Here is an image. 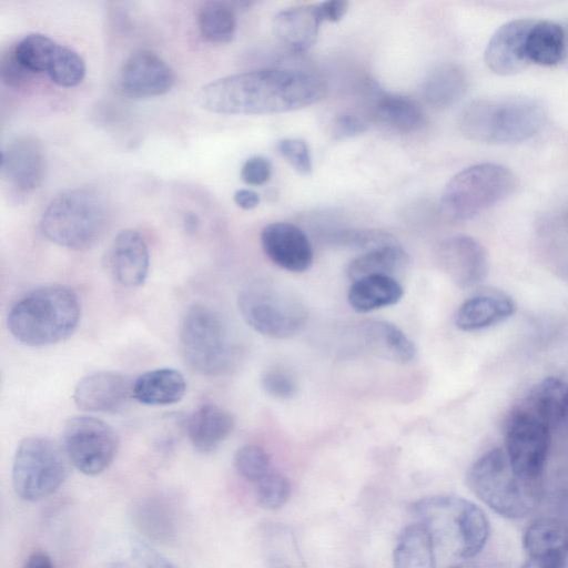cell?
I'll list each match as a JSON object with an SVG mask.
<instances>
[{"label": "cell", "mask_w": 568, "mask_h": 568, "mask_svg": "<svg viewBox=\"0 0 568 568\" xmlns=\"http://www.w3.org/2000/svg\"><path fill=\"white\" fill-rule=\"evenodd\" d=\"M325 94L326 83L314 72L267 68L212 81L200 90L197 102L219 114H274L306 108Z\"/></svg>", "instance_id": "1"}, {"label": "cell", "mask_w": 568, "mask_h": 568, "mask_svg": "<svg viewBox=\"0 0 568 568\" xmlns=\"http://www.w3.org/2000/svg\"><path fill=\"white\" fill-rule=\"evenodd\" d=\"M412 510L428 531L435 550L457 559H469L485 547L489 521L476 504L457 496L422 498Z\"/></svg>", "instance_id": "2"}, {"label": "cell", "mask_w": 568, "mask_h": 568, "mask_svg": "<svg viewBox=\"0 0 568 568\" xmlns=\"http://www.w3.org/2000/svg\"><path fill=\"white\" fill-rule=\"evenodd\" d=\"M78 295L63 285H48L21 297L8 313L12 336L29 346H47L68 338L77 328Z\"/></svg>", "instance_id": "3"}, {"label": "cell", "mask_w": 568, "mask_h": 568, "mask_svg": "<svg viewBox=\"0 0 568 568\" xmlns=\"http://www.w3.org/2000/svg\"><path fill=\"white\" fill-rule=\"evenodd\" d=\"M546 118L545 106L531 98L476 99L459 112L458 129L470 141L513 144L537 134Z\"/></svg>", "instance_id": "4"}, {"label": "cell", "mask_w": 568, "mask_h": 568, "mask_svg": "<svg viewBox=\"0 0 568 568\" xmlns=\"http://www.w3.org/2000/svg\"><path fill=\"white\" fill-rule=\"evenodd\" d=\"M467 484L486 506L509 519L526 517L541 498V483L519 477L500 448L485 453L471 465Z\"/></svg>", "instance_id": "5"}, {"label": "cell", "mask_w": 568, "mask_h": 568, "mask_svg": "<svg viewBox=\"0 0 568 568\" xmlns=\"http://www.w3.org/2000/svg\"><path fill=\"white\" fill-rule=\"evenodd\" d=\"M106 226L102 199L85 187L70 189L57 195L44 210L40 229L51 242L71 250L94 245Z\"/></svg>", "instance_id": "6"}, {"label": "cell", "mask_w": 568, "mask_h": 568, "mask_svg": "<svg viewBox=\"0 0 568 568\" xmlns=\"http://www.w3.org/2000/svg\"><path fill=\"white\" fill-rule=\"evenodd\" d=\"M516 176L497 163H479L456 173L440 197V212L454 222L467 221L508 197Z\"/></svg>", "instance_id": "7"}, {"label": "cell", "mask_w": 568, "mask_h": 568, "mask_svg": "<svg viewBox=\"0 0 568 568\" xmlns=\"http://www.w3.org/2000/svg\"><path fill=\"white\" fill-rule=\"evenodd\" d=\"M180 344L189 366L202 375H221L236 361L227 326L220 314L203 304L192 305L183 316Z\"/></svg>", "instance_id": "8"}, {"label": "cell", "mask_w": 568, "mask_h": 568, "mask_svg": "<svg viewBox=\"0 0 568 568\" xmlns=\"http://www.w3.org/2000/svg\"><path fill=\"white\" fill-rule=\"evenodd\" d=\"M70 464L63 446L57 442L44 436L26 437L13 457V489L26 501L47 498L63 485Z\"/></svg>", "instance_id": "9"}, {"label": "cell", "mask_w": 568, "mask_h": 568, "mask_svg": "<svg viewBox=\"0 0 568 568\" xmlns=\"http://www.w3.org/2000/svg\"><path fill=\"white\" fill-rule=\"evenodd\" d=\"M237 307L246 324L267 337L285 339L305 326L307 311L295 295L266 282H253L241 290Z\"/></svg>", "instance_id": "10"}, {"label": "cell", "mask_w": 568, "mask_h": 568, "mask_svg": "<svg viewBox=\"0 0 568 568\" xmlns=\"http://www.w3.org/2000/svg\"><path fill=\"white\" fill-rule=\"evenodd\" d=\"M551 427L523 404L508 417L505 452L515 473L525 480L541 483L550 448Z\"/></svg>", "instance_id": "11"}, {"label": "cell", "mask_w": 568, "mask_h": 568, "mask_svg": "<svg viewBox=\"0 0 568 568\" xmlns=\"http://www.w3.org/2000/svg\"><path fill=\"white\" fill-rule=\"evenodd\" d=\"M62 438L70 463L88 476L103 473L112 464L119 449L115 430L92 416L70 418L64 425Z\"/></svg>", "instance_id": "12"}, {"label": "cell", "mask_w": 568, "mask_h": 568, "mask_svg": "<svg viewBox=\"0 0 568 568\" xmlns=\"http://www.w3.org/2000/svg\"><path fill=\"white\" fill-rule=\"evenodd\" d=\"M0 169L3 181L12 190L32 192L42 184L47 172L42 143L31 135L16 138L3 149Z\"/></svg>", "instance_id": "13"}, {"label": "cell", "mask_w": 568, "mask_h": 568, "mask_svg": "<svg viewBox=\"0 0 568 568\" xmlns=\"http://www.w3.org/2000/svg\"><path fill=\"white\" fill-rule=\"evenodd\" d=\"M436 261L449 280L462 288L480 283L487 274L485 248L467 235H455L442 241L436 248Z\"/></svg>", "instance_id": "14"}, {"label": "cell", "mask_w": 568, "mask_h": 568, "mask_svg": "<svg viewBox=\"0 0 568 568\" xmlns=\"http://www.w3.org/2000/svg\"><path fill=\"white\" fill-rule=\"evenodd\" d=\"M133 383L134 381L122 373L95 372L79 381L73 392V400L84 412L118 413L133 398Z\"/></svg>", "instance_id": "15"}, {"label": "cell", "mask_w": 568, "mask_h": 568, "mask_svg": "<svg viewBox=\"0 0 568 568\" xmlns=\"http://www.w3.org/2000/svg\"><path fill=\"white\" fill-rule=\"evenodd\" d=\"M174 84V73L156 53L140 50L123 63L119 74L121 91L131 98L143 99L165 94Z\"/></svg>", "instance_id": "16"}, {"label": "cell", "mask_w": 568, "mask_h": 568, "mask_svg": "<svg viewBox=\"0 0 568 568\" xmlns=\"http://www.w3.org/2000/svg\"><path fill=\"white\" fill-rule=\"evenodd\" d=\"M261 245L265 255L286 271L302 273L313 263V248L307 235L292 223L274 222L264 226Z\"/></svg>", "instance_id": "17"}, {"label": "cell", "mask_w": 568, "mask_h": 568, "mask_svg": "<svg viewBox=\"0 0 568 568\" xmlns=\"http://www.w3.org/2000/svg\"><path fill=\"white\" fill-rule=\"evenodd\" d=\"M532 19H514L500 26L489 39L484 59L496 74L513 75L521 72L530 63L526 42Z\"/></svg>", "instance_id": "18"}, {"label": "cell", "mask_w": 568, "mask_h": 568, "mask_svg": "<svg viewBox=\"0 0 568 568\" xmlns=\"http://www.w3.org/2000/svg\"><path fill=\"white\" fill-rule=\"evenodd\" d=\"M110 263L112 273L121 285H142L150 265L149 248L143 236L130 229L118 233L110 248Z\"/></svg>", "instance_id": "19"}, {"label": "cell", "mask_w": 568, "mask_h": 568, "mask_svg": "<svg viewBox=\"0 0 568 568\" xmlns=\"http://www.w3.org/2000/svg\"><path fill=\"white\" fill-rule=\"evenodd\" d=\"M322 22L317 4L295 6L274 17L273 33L287 51L303 53L316 42Z\"/></svg>", "instance_id": "20"}, {"label": "cell", "mask_w": 568, "mask_h": 568, "mask_svg": "<svg viewBox=\"0 0 568 568\" xmlns=\"http://www.w3.org/2000/svg\"><path fill=\"white\" fill-rule=\"evenodd\" d=\"M523 547L527 558L566 565L568 557V527L557 518H537L525 529Z\"/></svg>", "instance_id": "21"}, {"label": "cell", "mask_w": 568, "mask_h": 568, "mask_svg": "<svg viewBox=\"0 0 568 568\" xmlns=\"http://www.w3.org/2000/svg\"><path fill=\"white\" fill-rule=\"evenodd\" d=\"M358 337L374 355L398 364L412 362L416 347L396 325L386 321H368L359 325Z\"/></svg>", "instance_id": "22"}, {"label": "cell", "mask_w": 568, "mask_h": 568, "mask_svg": "<svg viewBox=\"0 0 568 568\" xmlns=\"http://www.w3.org/2000/svg\"><path fill=\"white\" fill-rule=\"evenodd\" d=\"M234 418L215 404H203L189 418L186 432L193 447L201 453L215 450L232 433Z\"/></svg>", "instance_id": "23"}, {"label": "cell", "mask_w": 568, "mask_h": 568, "mask_svg": "<svg viewBox=\"0 0 568 568\" xmlns=\"http://www.w3.org/2000/svg\"><path fill=\"white\" fill-rule=\"evenodd\" d=\"M516 310L511 298L503 294H483L464 302L455 315V325L462 331H476L498 324Z\"/></svg>", "instance_id": "24"}, {"label": "cell", "mask_w": 568, "mask_h": 568, "mask_svg": "<svg viewBox=\"0 0 568 568\" xmlns=\"http://www.w3.org/2000/svg\"><path fill=\"white\" fill-rule=\"evenodd\" d=\"M186 390L184 376L174 368H156L140 375L133 383V398L144 405H171Z\"/></svg>", "instance_id": "25"}, {"label": "cell", "mask_w": 568, "mask_h": 568, "mask_svg": "<svg viewBox=\"0 0 568 568\" xmlns=\"http://www.w3.org/2000/svg\"><path fill=\"white\" fill-rule=\"evenodd\" d=\"M372 98L373 116L393 130L412 133L426 122L420 106L407 97L373 90Z\"/></svg>", "instance_id": "26"}, {"label": "cell", "mask_w": 568, "mask_h": 568, "mask_svg": "<svg viewBox=\"0 0 568 568\" xmlns=\"http://www.w3.org/2000/svg\"><path fill=\"white\" fill-rule=\"evenodd\" d=\"M403 294V286L395 277L371 275L353 282L347 300L354 311L367 313L398 303Z\"/></svg>", "instance_id": "27"}, {"label": "cell", "mask_w": 568, "mask_h": 568, "mask_svg": "<svg viewBox=\"0 0 568 568\" xmlns=\"http://www.w3.org/2000/svg\"><path fill=\"white\" fill-rule=\"evenodd\" d=\"M468 79L465 70L453 62L434 68L422 85L424 100L437 109L455 104L466 92Z\"/></svg>", "instance_id": "28"}, {"label": "cell", "mask_w": 568, "mask_h": 568, "mask_svg": "<svg viewBox=\"0 0 568 568\" xmlns=\"http://www.w3.org/2000/svg\"><path fill=\"white\" fill-rule=\"evenodd\" d=\"M567 47V34L560 24L549 20H534L526 42L530 63L556 65L564 59Z\"/></svg>", "instance_id": "29"}, {"label": "cell", "mask_w": 568, "mask_h": 568, "mask_svg": "<svg viewBox=\"0 0 568 568\" xmlns=\"http://www.w3.org/2000/svg\"><path fill=\"white\" fill-rule=\"evenodd\" d=\"M408 263L407 253L394 243L366 251L352 260L346 267V275L353 282L371 275L395 277L406 270Z\"/></svg>", "instance_id": "30"}, {"label": "cell", "mask_w": 568, "mask_h": 568, "mask_svg": "<svg viewBox=\"0 0 568 568\" xmlns=\"http://www.w3.org/2000/svg\"><path fill=\"white\" fill-rule=\"evenodd\" d=\"M523 405L551 428L558 426L568 414V385L548 377L535 386Z\"/></svg>", "instance_id": "31"}, {"label": "cell", "mask_w": 568, "mask_h": 568, "mask_svg": "<svg viewBox=\"0 0 568 568\" xmlns=\"http://www.w3.org/2000/svg\"><path fill=\"white\" fill-rule=\"evenodd\" d=\"M393 562L394 568H436L435 547L422 524H410L399 534Z\"/></svg>", "instance_id": "32"}, {"label": "cell", "mask_w": 568, "mask_h": 568, "mask_svg": "<svg viewBox=\"0 0 568 568\" xmlns=\"http://www.w3.org/2000/svg\"><path fill=\"white\" fill-rule=\"evenodd\" d=\"M199 30L212 43L230 42L236 30L235 10L225 1L204 2L197 14Z\"/></svg>", "instance_id": "33"}, {"label": "cell", "mask_w": 568, "mask_h": 568, "mask_svg": "<svg viewBox=\"0 0 568 568\" xmlns=\"http://www.w3.org/2000/svg\"><path fill=\"white\" fill-rule=\"evenodd\" d=\"M263 547L267 568H306L295 535L284 526H270Z\"/></svg>", "instance_id": "34"}, {"label": "cell", "mask_w": 568, "mask_h": 568, "mask_svg": "<svg viewBox=\"0 0 568 568\" xmlns=\"http://www.w3.org/2000/svg\"><path fill=\"white\" fill-rule=\"evenodd\" d=\"M58 44L45 34L30 33L18 41L12 51L29 73H41L48 71Z\"/></svg>", "instance_id": "35"}, {"label": "cell", "mask_w": 568, "mask_h": 568, "mask_svg": "<svg viewBox=\"0 0 568 568\" xmlns=\"http://www.w3.org/2000/svg\"><path fill=\"white\" fill-rule=\"evenodd\" d=\"M169 506L166 503L158 499L140 504L135 515L141 530L151 538H170L174 532V517Z\"/></svg>", "instance_id": "36"}, {"label": "cell", "mask_w": 568, "mask_h": 568, "mask_svg": "<svg viewBox=\"0 0 568 568\" xmlns=\"http://www.w3.org/2000/svg\"><path fill=\"white\" fill-rule=\"evenodd\" d=\"M47 73L51 81L59 87H75L84 78L85 63L77 51L58 44Z\"/></svg>", "instance_id": "37"}, {"label": "cell", "mask_w": 568, "mask_h": 568, "mask_svg": "<svg viewBox=\"0 0 568 568\" xmlns=\"http://www.w3.org/2000/svg\"><path fill=\"white\" fill-rule=\"evenodd\" d=\"M234 467L242 478L253 485L272 470L268 454L255 444L244 445L236 450Z\"/></svg>", "instance_id": "38"}, {"label": "cell", "mask_w": 568, "mask_h": 568, "mask_svg": "<svg viewBox=\"0 0 568 568\" xmlns=\"http://www.w3.org/2000/svg\"><path fill=\"white\" fill-rule=\"evenodd\" d=\"M327 239L332 244L361 248L365 252L396 243L390 234L367 229L339 230L329 233Z\"/></svg>", "instance_id": "39"}, {"label": "cell", "mask_w": 568, "mask_h": 568, "mask_svg": "<svg viewBox=\"0 0 568 568\" xmlns=\"http://www.w3.org/2000/svg\"><path fill=\"white\" fill-rule=\"evenodd\" d=\"M254 487L258 504L268 510L281 508L291 496L290 480L273 469L254 484Z\"/></svg>", "instance_id": "40"}, {"label": "cell", "mask_w": 568, "mask_h": 568, "mask_svg": "<svg viewBox=\"0 0 568 568\" xmlns=\"http://www.w3.org/2000/svg\"><path fill=\"white\" fill-rule=\"evenodd\" d=\"M264 392L276 399H290L297 393V384L293 375L282 367H271L261 379Z\"/></svg>", "instance_id": "41"}, {"label": "cell", "mask_w": 568, "mask_h": 568, "mask_svg": "<svg viewBox=\"0 0 568 568\" xmlns=\"http://www.w3.org/2000/svg\"><path fill=\"white\" fill-rule=\"evenodd\" d=\"M277 151L300 174L307 175L312 172V158L305 141L283 139L277 143Z\"/></svg>", "instance_id": "42"}, {"label": "cell", "mask_w": 568, "mask_h": 568, "mask_svg": "<svg viewBox=\"0 0 568 568\" xmlns=\"http://www.w3.org/2000/svg\"><path fill=\"white\" fill-rule=\"evenodd\" d=\"M367 119L361 113L346 111L337 114L332 122L334 139L341 140L358 135L367 130Z\"/></svg>", "instance_id": "43"}, {"label": "cell", "mask_w": 568, "mask_h": 568, "mask_svg": "<svg viewBox=\"0 0 568 568\" xmlns=\"http://www.w3.org/2000/svg\"><path fill=\"white\" fill-rule=\"evenodd\" d=\"M123 568H175L165 557L146 545L131 550Z\"/></svg>", "instance_id": "44"}, {"label": "cell", "mask_w": 568, "mask_h": 568, "mask_svg": "<svg viewBox=\"0 0 568 568\" xmlns=\"http://www.w3.org/2000/svg\"><path fill=\"white\" fill-rule=\"evenodd\" d=\"M272 174L270 161L263 156L247 159L241 169V179L244 183L253 186L265 184Z\"/></svg>", "instance_id": "45"}, {"label": "cell", "mask_w": 568, "mask_h": 568, "mask_svg": "<svg viewBox=\"0 0 568 568\" xmlns=\"http://www.w3.org/2000/svg\"><path fill=\"white\" fill-rule=\"evenodd\" d=\"M29 73L16 59L12 48H10L1 58V79L11 87H19L29 79Z\"/></svg>", "instance_id": "46"}, {"label": "cell", "mask_w": 568, "mask_h": 568, "mask_svg": "<svg viewBox=\"0 0 568 568\" xmlns=\"http://www.w3.org/2000/svg\"><path fill=\"white\" fill-rule=\"evenodd\" d=\"M323 21L337 22L345 16L348 2L345 0H329L317 4Z\"/></svg>", "instance_id": "47"}, {"label": "cell", "mask_w": 568, "mask_h": 568, "mask_svg": "<svg viewBox=\"0 0 568 568\" xmlns=\"http://www.w3.org/2000/svg\"><path fill=\"white\" fill-rule=\"evenodd\" d=\"M233 200L235 204L243 210H252L260 203V196L256 192L247 189L237 190Z\"/></svg>", "instance_id": "48"}, {"label": "cell", "mask_w": 568, "mask_h": 568, "mask_svg": "<svg viewBox=\"0 0 568 568\" xmlns=\"http://www.w3.org/2000/svg\"><path fill=\"white\" fill-rule=\"evenodd\" d=\"M23 568H54V566L47 552L38 550L28 556Z\"/></svg>", "instance_id": "49"}, {"label": "cell", "mask_w": 568, "mask_h": 568, "mask_svg": "<svg viewBox=\"0 0 568 568\" xmlns=\"http://www.w3.org/2000/svg\"><path fill=\"white\" fill-rule=\"evenodd\" d=\"M520 568H566V565L551 564L527 558Z\"/></svg>", "instance_id": "50"}, {"label": "cell", "mask_w": 568, "mask_h": 568, "mask_svg": "<svg viewBox=\"0 0 568 568\" xmlns=\"http://www.w3.org/2000/svg\"><path fill=\"white\" fill-rule=\"evenodd\" d=\"M199 226V219L196 214L187 212L184 215V227L187 232H194Z\"/></svg>", "instance_id": "51"}, {"label": "cell", "mask_w": 568, "mask_h": 568, "mask_svg": "<svg viewBox=\"0 0 568 568\" xmlns=\"http://www.w3.org/2000/svg\"><path fill=\"white\" fill-rule=\"evenodd\" d=\"M449 568H480V567L473 565V564H468V562H460V564H456Z\"/></svg>", "instance_id": "52"}, {"label": "cell", "mask_w": 568, "mask_h": 568, "mask_svg": "<svg viewBox=\"0 0 568 568\" xmlns=\"http://www.w3.org/2000/svg\"><path fill=\"white\" fill-rule=\"evenodd\" d=\"M562 424H565L566 426H568V414H567V416H566V418H565V420H564V423H562Z\"/></svg>", "instance_id": "53"}]
</instances>
